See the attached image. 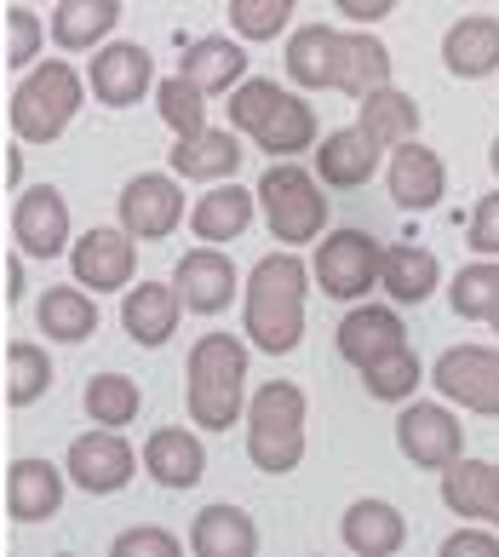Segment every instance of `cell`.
<instances>
[{
	"label": "cell",
	"mask_w": 499,
	"mask_h": 557,
	"mask_svg": "<svg viewBox=\"0 0 499 557\" xmlns=\"http://www.w3.org/2000/svg\"><path fill=\"white\" fill-rule=\"evenodd\" d=\"M287 81L299 92H345L362 98L390 87V47L367 29H333V24H304L287 35Z\"/></svg>",
	"instance_id": "obj_1"
},
{
	"label": "cell",
	"mask_w": 499,
	"mask_h": 557,
	"mask_svg": "<svg viewBox=\"0 0 499 557\" xmlns=\"http://www.w3.org/2000/svg\"><path fill=\"white\" fill-rule=\"evenodd\" d=\"M304 294H310V264L282 247V253H264L247 276L241 294V327L247 345L270 350V357H287L304 339Z\"/></svg>",
	"instance_id": "obj_2"
},
{
	"label": "cell",
	"mask_w": 499,
	"mask_h": 557,
	"mask_svg": "<svg viewBox=\"0 0 499 557\" xmlns=\"http://www.w3.org/2000/svg\"><path fill=\"white\" fill-rule=\"evenodd\" d=\"M230 133L253 138L270 161H294L316 150V110L294 87H276L270 75H247L230 87Z\"/></svg>",
	"instance_id": "obj_3"
},
{
	"label": "cell",
	"mask_w": 499,
	"mask_h": 557,
	"mask_svg": "<svg viewBox=\"0 0 499 557\" xmlns=\"http://www.w3.org/2000/svg\"><path fill=\"white\" fill-rule=\"evenodd\" d=\"M184 408L201 431H230L247 408V345L236 334H201L184 362Z\"/></svg>",
	"instance_id": "obj_4"
},
{
	"label": "cell",
	"mask_w": 499,
	"mask_h": 557,
	"mask_svg": "<svg viewBox=\"0 0 499 557\" xmlns=\"http://www.w3.org/2000/svg\"><path fill=\"white\" fill-rule=\"evenodd\" d=\"M241 420H247V460H253L264 478H287V471H299L310 403H304V391L294 380L259 385L253 397H247Z\"/></svg>",
	"instance_id": "obj_5"
},
{
	"label": "cell",
	"mask_w": 499,
	"mask_h": 557,
	"mask_svg": "<svg viewBox=\"0 0 499 557\" xmlns=\"http://www.w3.org/2000/svg\"><path fill=\"white\" fill-rule=\"evenodd\" d=\"M80 104H87V75L75 64H64V58L29 64L12 92V133L24 144H58L80 115Z\"/></svg>",
	"instance_id": "obj_6"
},
{
	"label": "cell",
	"mask_w": 499,
	"mask_h": 557,
	"mask_svg": "<svg viewBox=\"0 0 499 557\" xmlns=\"http://www.w3.org/2000/svg\"><path fill=\"white\" fill-rule=\"evenodd\" d=\"M253 196H259V213L270 224V236H276L282 247H304V242L322 236V224H327V184L316 173L294 168V161H276V168L253 184Z\"/></svg>",
	"instance_id": "obj_7"
},
{
	"label": "cell",
	"mask_w": 499,
	"mask_h": 557,
	"mask_svg": "<svg viewBox=\"0 0 499 557\" xmlns=\"http://www.w3.org/2000/svg\"><path fill=\"white\" fill-rule=\"evenodd\" d=\"M379 253H385V247L373 242L367 231H333V236H316L310 282H316L327 299L357 305V299H367V287H379Z\"/></svg>",
	"instance_id": "obj_8"
},
{
	"label": "cell",
	"mask_w": 499,
	"mask_h": 557,
	"mask_svg": "<svg viewBox=\"0 0 499 557\" xmlns=\"http://www.w3.org/2000/svg\"><path fill=\"white\" fill-rule=\"evenodd\" d=\"M425 380L442 391V403L499 420V345H448Z\"/></svg>",
	"instance_id": "obj_9"
},
{
	"label": "cell",
	"mask_w": 499,
	"mask_h": 557,
	"mask_svg": "<svg viewBox=\"0 0 499 557\" xmlns=\"http://www.w3.org/2000/svg\"><path fill=\"white\" fill-rule=\"evenodd\" d=\"M87 92L103 110H133L138 98L155 92V58L138 40H103L87 64Z\"/></svg>",
	"instance_id": "obj_10"
},
{
	"label": "cell",
	"mask_w": 499,
	"mask_h": 557,
	"mask_svg": "<svg viewBox=\"0 0 499 557\" xmlns=\"http://www.w3.org/2000/svg\"><path fill=\"white\" fill-rule=\"evenodd\" d=\"M70 271L87 294H127L138 276V242L121 224H92L70 242Z\"/></svg>",
	"instance_id": "obj_11"
},
{
	"label": "cell",
	"mask_w": 499,
	"mask_h": 557,
	"mask_svg": "<svg viewBox=\"0 0 499 557\" xmlns=\"http://www.w3.org/2000/svg\"><path fill=\"white\" fill-rule=\"evenodd\" d=\"M64 478L75 488H87V494H121L138 478V454H133V443L121 437V431L92 425V431H80V437L70 443Z\"/></svg>",
	"instance_id": "obj_12"
},
{
	"label": "cell",
	"mask_w": 499,
	"mask_h": 557,
	"mask_svg": "<svg viewBox=\"0 0 499 557\" xmlns=\"http://www.w3.org/2000/svg\"><path fill=\"white\" fill-rule=\"evenodd\" d=\"M115 224L133 242H161L184 224V190L173 173H138L115 196Z\"/></svg>",
	"instance_id": "obj_13"
},
{
	"label": "cell",
	"mask_w": 499,
	"mask_h": 557,
	"mask_svg": "<svg viewBox=\"0 0 499 557\" xmlns=\"http://www.w3.org/2000/svg\"><path fill=\"white\" fill-rule=\"evenodd\" d=\"M12 236H17V253L24 259H64L70 253V201L58 184H29L12 208Z\"/></svg>",
	"instance_id": "obj_14"
},
{
	"label": "cell",
	"mask_w": 499,
	"mask_h": 557,
	"mask_svg": "<svg viewBox=\"0 0 499 557\" xmlns=\"http://www.w3.org/2000/svg\"><path fill=\"white\" fill-rule=\"evenodd\" d=\"M397 448L408 454L413 466H425V471H442L453 466L465 454V425L448 414L442 403H402V414H397Z\"/></svg>",
	"instance_id": "obj_15"
},
{
	"label": "cell",
	"mask_w": 499,
	"mask_h": 557,
	"mask_svg": "<svg viewBox=\"0 0 499 557\" xmlns=\"http://www.w3.org/2000/svg\"><path fill=\"white\" fill-rule=\"evenodd\" d=\"M173 287H178V299H184V311H196V317H219V311H230V299L241 294V276H236V264L224 247H190L178 264H173Z\"/></svg>",
	"instance_id": "obj_16"
},
{
	"label": "cell",
	"mask_w": 499,
	"mask_h": 557,
	"mask_svg": "<svg viewBox=\"0 0 499 557\" xmlns=\"http://www.w3.org/2000/svg\"><path fill=\"white\" fill-rule=\"evenodd\" d=\"M385 184H390V201H397L402 213H431L436 201H442V190H448V168H442V156H436L431 144L408 138V144L390 150Z\"/></svg>",
	"instance_id": "obj_17"
},
{
	"label": "cell",
	"mask_w": 499,
	"mask_h": 557,
	"mask_svg": "<svg viewBox=\"0 0 499 557\" xmlns=\"http://www.w3.org/2000/svg\"><path fill=\"white\" fill-rule=\"evenodd\" d=\"M333 339H339V357L362 374V368H373L379 357H390V350L408 345V327H402V317L390 311V305H362L357 299L339 317V334H333Z\"/></svg>",
	"instance_id": "obj_18"
},
{
	"label": "cell",
	"mask_w": 499,
	"mask_h": 557,
	"mask_svg": "<svg viewBox=\"0 0 499 557\" xmlns=\"http://www.w3.org/2000/svg\"><path fill=\"white\" fill-rule=\"evenodd\" d=\"M166 168H173V178H190V184L236 178L241 173V133H230V127L184 133V138H173V150H166Z\"/></svg>",
	"instance_id": "obj_19"
},
{
	"label": "cell",
	"mask_w": 499,
	"mask_h": 557,
	"mask_svg": "<svg viewBox=\"0 0 499 557\" xmlns=\"http://www.w3.org/2000/svg\"><path fill=\"white\" fill-rule=\"evenodd\" d=\"M64 466H52V460H12L7 471V511L17 523H52L58 511H64Z\"/></svg>",
	"instance_id": "obj_20"
},
{
	"label": "cell",
	"mask_w": 499,
	"mask_h": 557,
	"mask_svg": "<svg viewBox=\"0 0 499 557\" xmlns=\"http://www.w3.org/2000/svg\"><path fill=\"white\" fill-rule=\"evenodd\" d=\"M178 317H184V299H178L173 282H138V287H127V299H121V327H127V339L144 345V350H161L173 339Z\"/></svg>",
	"instance_id": "obj_21"
},
{
	"label": "cell",
	"mask_w": 499,
	"mask_h": 557,
	"mask_svg": "<svg viewBox=\"0 0 499 557\" xmlns=\"http://www.w3.org/2000/svg\"><path fill=\"white\" fill-rule=\"evenodd\" d=\"M144 471H150V483H161V488H196L207 478V448H201L196 431L161 425L144 437Z\"/></svg>",
	"instance_id": "obj_22"
},
{
	"label": "cell",
	"mask_w": 499,
	"mask_h": 557,
	"mask_svg": "<svg viewBox=\"0 0 499 557\" xmlns=\"http://www.w3.org/2000/svg\"><path fill=\"white\" fill-rule=\"evenodd\" d=\"M253 213H259V196L241 190L236 178H219L213 190H207L196 208H190V231L207 242V247H224L253 231Z\"/></svg>",
	"instance_id": "obj_23"
},
{
	"label": "cell",
	"mask_w": 499,
	"mask_h": 557,
	"mask_svg": "<svg viewBox=\"0 0 499 557\" xmlns=\"http://www.w3.org/2000/svg\"><path fill=\"white\" fill-rule=\"evenodd\" d=\"M379 173V150L362 138V127H333L316 138V178L327 190H362Z\"/></svg>",
	"instance_id": "obj_24"
},
{
	"label": "cell",
	"mask_w": 499,
	"mask_h": 557,
	"mask_svg": "<svg viewBox=\"0 0 499 557\" xmlns=\"http://www.w3.org/2000/svg\"><path fill=\"white\" fill-rule=\"evenodd\" d=\"M178 75L190 81L196 92H207V98L230 92L236 81H247V47H241V40H230V35H201V40L184 47Z\"/></svg>",
	"instance_id": "obj_25"
},
{
	"label": "cell",
	"mask_w": 499,
	"mask_h": 557,
	"mask_svg": "<svg viewBox=\"0 0 499 557\" xmlns=\"http://www.w3.org/2000/svg\"><path fill=\"white\" fill-rule=\"evenodd\" d=\"M442 64H448V75H460V81L494 75L499 70V17H488V12L460 17V24L442 35Z\"/></svg>",
	"instance_id": "obj_26"
},
{
	"label": "cell",
	"mask_w": 499,
	"mask_h": 557,
	"mask_svg": "<svg viewBox=\"0 0 499 557\" xmlns=\"http://www.w3.org/2000/svg\"><path fill=\"white\" fill-rule=\"evenodd\" d=\"M436 282H442V264H436L431 247L420 242H390L379 253V287L397 305H425L436 294Z\"/></svg>",
	"instance_id": "obj_27"
},
{
	"label": "cell",
	"mask_w": 499,
	"mask_h": 557,
	"mask_svg": "<svg viewBox=\"0 0 499 557\" xmlns=\"http://www.w3.org/2000/svg\"><path fill=\"white\" fill-rule=\"evenodd\" d=\"M339 541L357 557H390L408 546V518L390 500H357L339 523Z\"/></svg>",
	"instance_id": "obj_28"
},
{
	"label": "cell",
	"mask_w": 499,
	"mask_h": 557,
	"mask_svg": "<svg viewBox=\"0 0 499 557\" xmlns=\"http://www.w3.org/2000/svg\"><path fill=\"white\" fill-rule=\"evenodd\" d=\"M121 24V0H58L52 7V47L58 52H98Z\"/></svg>",
	"instance_id": "obj_29"
},
{
	"label": "cell",
	"mask_w": 499,
	"mask_h": 557,
	"mask_svg": "<svg viewBox=\"0 0 499 557\" xmlns=\"http://www.w3.org/2000/svg\"><path fill=\"white\" fill-rule=\"evenodd\" d=\"M362 138L373 144V150H397V144L420 138L425 127V110L413 104V92H397V87H379L362 98V115H357Z\"/></svg>",
	"instance_id": "obj_30"
},
{
	"label": "cell",
	"mask_w": 499,
	"mask_h": 557,
	"mask_svg": "<svg viewBox=\"0 0 499 557\" xmlns=\"http://www.w3.org/2000/svg\"><path fill=\"white\" fill-rule=\"evenodd\" d=\"M190 552L196 557H253L259 552V523L241 506H201L190 523Z\"/></svg>",
	"instance_id": "obj_31"
},
{
	"label": "cell",
	"mask_w": 499,
	"mask_h": 557,
	"mask_svg": "<svg viewBox=\"0 0 499 557\" xmlns=\"http://www.w3.org/2000/svg\"><path fill=\"white\" fill-rule=\"evenodd\" d=\"M35 322L52 345H87L92 327H98V305L87 287H47L35 299Z\"/></svg>",
	"instance_id": "obj_32"
},
{
	"label": "cell",
	"mask_w": 499,
	"mask_h": 557,
	"mask_svg": "<svg viewBox=\"0 0 499 557\" xmlns=\"http://www.w3.org/2000/svg\"><path fill=\"white\" fill-rule=\"evenodd\" d=\"M52 380H58V368H52V357H47L40 339H17L7 350V403L12 408H35L52 391Z\"/></svg>",
	"instance_id": "obj_33"
},
{
	"label": "cell",
	"mask_w": 499,
	"mask_h": 557,
	"mask_svg": "<svg viewBox=\"0 0 499 557\" xmlns=\"http://www.w3.org/2000/svg\"><path fill=\"white\" fill-rule=\"evenodd\" d=\"M80 403H87V420H92V425L121 431V425H133V420H138L144 391H138L133 374H92L87 391H80Z\"/></svg>",
	"instance_id": "obj_34"
},
{
	"label": "cell",
	"mask_w": 499,
	"mask_h": 557,
	"mask_svg": "<svg viewBox=\"0 0 499 557\" xmlns=\"http://www.w3.org/2000/svg\"><path fill=\"white\" fill-rule=\"evenodd\" d=\"M448 305H453V317H465V322H488L499 311V264L494 259L465 264V271L448 282Z\"/></svg>",
	"instance_id": "obj_35"
},
{
	"label": "cell",
	"mask_w": 499,
	"mask_h": 557,
	"mask_svg": "<svg viewBox=\"0 0 499 557\" xmlns=\"http://www.w3.org/2000/svg\"><path fill=\"white\" fill-rule=\"evenodd\" d=\"M420 380H425V368H420V357H413V345H402V350H390V357H379L373 368H362V385H367L373 403H408L413 391H420Z\"/></svg>",
	"instance_id": "obj_36"
},
{
	"label": "cell",
	"mask_w": 499,
	"mask_h": 557,
	"mask_svg": "<svg viewBox=\"0 0 499 557\" xmlns=\"http://www.w3.org/2000/svg\"><path fill=\"white\" fill-rule=\"evenodd\" d=\"M155 110H161L166 127H173V138H184V133H201V127H207V92H196L184 75H166V81H155Z\"/></svg>",
	"instance_id": "obj_37"
},
{
	"label": "cell",
	"mask_w": 499,
	"mask_h": 557,
	"mask_svg": "<svg viewBox=\"0 0 499 557\" xmlns=\"http://www.w3.org/2000/svg\"><path fill=\"white\" fill-rule=\"evenodd\" d=\"M294 7L299 0H230V29H236V40L264 47V40H276L294 24Z\"/></svg>",
	"instance_id": "obj_38"
},
{
	"label": "cell",
	"mask_w": 499,
	"mask_h": 557,
	"mask_svg": "<svg viewBox=\"0 0 499 557\" xmlns=\"http://www.w3.org/2000/svg\"><path fill=\"white\" fill-rule=\"evenodd\" d=\"M40 47H47V24H40L29 7H12L7 12V64L12 70H29L35 58H40Z\"/></svg>",
	"instance_id": "obj_39"
},
{
	"label": "cell",
	"mask_w": 499,
	"mask_h": 557,
	"mask_svg": "<svg viewBox=\"0 0 499 557\" xmlns=\"http://www.w3.org/2000/svg\"><path fill=\"white\" fill-rule=\"evenodd\" d=\"M110 552H115V557H184L178 534L150 529V523H138V529H121L115 541H110Z\"/></svg>",
	"instance_id": "obj_40"
},
{
	"label": "cell",
	"mask_w": 499,
	"mask_h": 557,
	"mask_svg": "<svg viewBox=\"0 0 499 557\" xmlns=\"http://www.w3.org/2000/svg\"><path fill=\"white\" fill-rule=\"evenodd\" d=\"M465 242H471V253H476V259H499V190L483 196V201L471 208V219H465Z\"/></svg>",
	"instance_id": "obj_41"
},
{
	"label": "cell",
	"mask_w": 499,
	"mask_h": 557,
	"mask_svg": "<svg viewBox=\"0 0 499 557\" xmlns=\"http://www.w3.org/2000/svg\"><path fill=\"white\" fill-rule=\"evenodd\" d=\"M499 552V529H453L442 541V557H494Z\"/></svg>",
	"instance_id": "obj_42"
},
{
	"label": "cell",
	"mask_w": 499,
	"mask_h": 557,
	"mask_svg": "<svg viewBox=\"0 0 499 557\" xmlns=\"http://www.w3.org/2000/svg\"><path fill=\"white\" fill-rule=\"evenodd\" d=\"M333 7H339L350 24H379V17L397 12V0H333Z\"/></svg>",
	"instance_id": "obj_43"
},
{
	"label": "cell",
	"mask_w": 499,
	"mask_h": 557,
	"mask_svg": "<svg viewBox=\"0 0 499 557\" xmlns=\"http://www.w3.org/2000/svg\"><path fill=\"white\" fill-rule=\"evenodd\" d=\"M24 287H29V282H24V259H12V264H7V294L24 299Z\"/></svg>",
	"instance_id": "obj_44"
},
{
	"label": "cell",
	"mask_w": 499,
	"mask_h": 557,
	"mask_svg": "<svg viewBox=\"0 0 499 557\" xmlns=\"http://www.w3.org/2000/svg\"><path fill=\"white\" fill-rule=\"evenodd\" d=\"M488 529H499V466H494V511H488Z\"/></svg>",
	"instance_id": "obj_45"
},
{
	"label": "cell",
	"mask_w": 499,
	"mask_h": 557,
	"mask_svg": "<svg viewBox=\"0 0 499 557\" xmlns=\"http://www.w3.org/2000/svg\"><path fill=\"white\" fill-rule=\"evenodd\" d=\"M488 168L499 173V138H494V150H488Z\"/></svg>",
	"instance_id": "obj_46"
},
{
	"label": "cell",
	"mask_w": 499,
	"mask_h": 557,
	"mask_svg": "<svg viewBox=\"0 0 499 557\" xmlns=\"http://www.w3.org/2000/svg\"><path fill=\"white\" fill-rule=\"evenodd\" d=\"M488 322H494V334H499V311H494V317H488Z\"/></svg>",
	"instance_id": "obj_47"
},
{
	"label": "cell",
	"mask_w": 499,
	"mask_h": 557,
	"mask_svg": "<svg viewBox=\"0 0 499 557\" xmlns=\"http://www.w3.org/2000/svg\"><path fill=\"white\" fill-rule=\"evenodd\" d=\"M17 7H29V0H17Z\"/></svg>",
	"instance_id": "obj_48"
}]
</instances>
